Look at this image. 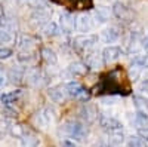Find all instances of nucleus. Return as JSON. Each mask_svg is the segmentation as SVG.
Here are the masks:
<instances>
[{
  "label": "nucleus",
  "mask_w": 148,
  "mask_h": 147,
  "mask_svg": "<svg viewBox=\"0 0 148 147\" xmlns=\"http://www.w3.org/2000/svg\"><path fill=\"white\" fill-rule=\"evenodd\" d=\"M98 42V36L95 34H86V36H77L73 40V46L77 52L80 54H88L90 49L96 45Z\"/></svg>",
  "instance_id": "nucleus-1"
},
{
  "label": "nucleus",
  "mask_w": 148,
  "mask_h": 147,
  "mask_svg": "<svg viewBox=\"0 0 148 147\" xmlns=\"http://www.w3.org/2000/svg\"><path fill=\"white\" fill-rule=\"evenodd\" d=\"M62 129H64L65 134H68L70 137L76 138V140H83L86 137V134H88L84 125L77 122V120H67L62 126Z\"/></svg>",
  "instance_id": "nucleus-2"
},
{
  "label": "nucleus",
  "mask_w": 148,
  "mask_h": 147,
  "mask_svg": "<svg viewBox=\"0 0 148 147\" xmlns=\"http://www.w3.org/2000/svg\"><path fill=\"white\" fill-rule=\"evenodd\" d=\"M67 86V91H68V95L70 97H74L77 98V100H82V101H88L90 98V94L88 89H84L80 83L77 82H70L65 85Z\"/></svg>",
  "instance_id": "nucleus-3"
},
{
  "label": "nucleus",
  "mask_w": 148,
  "mask_h": 147,
  "mask_svg": "<svg viewBox=\"0 0 148 147\" xmlns=\"http://www.w3.org/2000/svg\"><path fill=\"white\" fill-rule=\"evenodd\" d=\"M99 125L104 131H107L108 134L111 132H117V131H121L123 129V125L121 122L114 119V117H110V116H101L99 117Z\"/></svg>",
  "instance_id": "nucleus-4"
},
{
  "label": "nucleus",
  "mask_w": 148,
  "mask_h": 147,
  "mask_svg": "<svg viewBox=\"0 0 148 147\" xmlns=\"http://www.w3.org/2000/svg\"><path fill=\"white\" fill-rule=\"evenodd\" d=\"M123 55V49L120 46H107L102 51V61L105 64H111Z\"/></svg>",
  "instance_id": "nucleus-5"
},
{
  "label": "nucleus",
  "mask_w": 148,
  "mask_h": 147,
  "mask_svg": "<svg viewBox=\"0 0 148 147\" xmlns=\"http://www.w3.org/2000/svg\"><path fill=\"white\" fill-rule=\"evenodd\" d=\"M47 94L55 103H64L67 100V97H70L65 85H56V86H52Z\"/></svg>",
  "instance_id": "nucleus-6"
},
{
  "label": "nucleus",
  "mask_w": 148,
  "mask_h": 147,
  "mask_svg": "<svg viewBox=\"0 0 148 147\" xmlns=\"http://www.w3.org/2000/svg\"><path fill=\"white\" fill-rule=\"evenodd\" d=\"M113 14H114V17H116L117 19H120V21H130V19H132V10H130L126 5H123V3H120V2L114 3V6H113Z\"/></svg>",
  "instance_id": "nucleus-7"
},
{
  "label": "nucleus",
  "mask_w": 148,
  "mask_h": 147,
  "mask_svg": "<svg viewBox=\"0 0 148 147\" xmlns=\"http://www.w3.org/2000/svg\"><path fill=\"white\" fill-rule=\"evenodd\" d=\"M93 27V22H92V18L89 15H80L77 19H76V28L82 33H86L92 30Z\"/></svg>",
  "instance_id": "nucleus-8"
},
{
  "label": "nucleus",
  "mask_w": 148,
  "mask_h": 147,
  "mask_svg": "<svg viewBox=\"0 0 148 147\" xmlns=\"http://www.w3.org/2000/svg\"><path fill=\"white\" fill-rule=\"evenodd\" d=\"M49 19V12L45 9H39L34 12V15L31 17V24L34 27H42L43 24H46Z\"/></svg>",
  "instance_id": "nucleus-9"
},
{
  "label": "nucleus",
  "mask_w": 148,
  "mask_h": 147,
  "mask_svg": "<svg viewBox=\"0 0 148 147\" xmlns=\"http://www.w3.org/2000/svg\"><path fill=\"white\" fill-rule=\"evenodd\" d=\"M119 37H120V31L116 27H110L102 33V40L105 43H114Z\"/></svg>",
  "instance_id": "nucleus-10"
},
{
  "label": "nucleus",
  "mask_w": 148,
  "mask_h": 147,
  "mask_svg": "<svg viewBox=\"0 0 148 147\" xmlns=\"http://www.w3.org/2000/svg\"><path fill=\"white\" fill-rule=\"evenodd\" d=\"M34 43H37V39L30 34H22L18 39V46L22 49H27V51H30V48H33Z\"/></svg>",
  "instance_id": "nucleus-11"
},
{
  "label": "nucleus",
  "mask_w": 148,
  "mask_h": 147,
  "mask_svg": "<svg viewBox=\"0 0 148 147\" xmlns=\"http://www.w3.org/2000/svg\"><path fill=\"white\" fill-rule=\"evenodd\" d=\"M21 97V91H12V92H6L0 97V101L3 106H12L18 98Z\"/></svg>",
  "instance_id": "nucleus-12"
},
{
  "label": "nucleus",
  "mask_w": 148,
  "mask_h": 147,
  "mask_svg": "<svg viewBox=\"0 0 148 147\" xmlns=\"http://www.w3.org/2000/svg\"><path fill=\"white\" fill-rule=\"evenodd\" d=\"M133 124H135V126H136V128H145V126H148V113L138 110L136 115H135V117H133Z\"/></svg>",
  "instance_id": "nucleus-13"
},
{
  "label": "nucleus",
  "mask_w": 148,
  "mask_h": 147,
  "mask_svg": "<svg viewBox=\"0 0 148 147\" xmlns=\"http://www.w3.org/2000/svg\"><path fill=\"white\" fill-rule=\"evenodd\" d=\"M21 146L22 147H39V138L31 134H25L21 137Z\"/></svg>",
  "instance_id": "nucleus-14"
},
{
  "label": "nucleus",
  "mask_w": 148,
  "mask_h": 147,
  "mask_svg": "<svg viewBox=\"0 0 148 147\" xmlns=\"http://www.w3.org/2000/svg\"><path fill=\"white\" fill-rule=\"evenodd\" d=\"M61 26H62V30L65 31H71L74 27H76V19H74L71 15L65 14L61 17Z\"/></svg>",
  "instance_id": "nucleus-15"
},
{
  "label": "nucleus",
  "mask_w": 148,
  "mask_h": 147,
  "mask_svg": "<svg viewBox=\"0 0 148 147\" xmlns=\"http://www.w3.org/2000/svg\"><path fill=\"white\" fill-rule=\"evenodd\" d=\"M40 54H42L43 61H46L47 64H56V54L52 51V49H49V48H43Z\"/></svg>",
  "instance_id": "nucleus-16"
},
{
  "label": "nucleus",
  "mask_w": 148,
  "mask_h": 147,
  "mask_svg": "<svg viewBox=\"0 0 148 147\" xmlns=\"http://www.w3.org/2000/svg\"><path fill=\"white\" fill-rule=\"evenodd\" d=\"M9 132H10L14 137L21 138L22 135H25V134H27V129H25V126L21 125V124H14L12 126H9Z\"/></svg>",
  "instance_id": "nucleus-17"
},
{
  "label": "nucleus",
  "mask_w": 148,
  "mask_h": 147,
  "mask_svg": "<svg viewBox=\"0 0 148 147\" xmlns=\"http://www.w3.org/2000/svg\"><path fill=\"white\" fill-rule=\"evenodd\" d=\"M0 27L5 30H14L15 28V19H12L8 15H0Z\"/></svg>",
  "instance_id": "nucleus-18"
},
{
  "label": "nucleus",
  "mask_w": 148,
  "mask_h": 147,
  "mask_svg": "<svg viewBox=\"0 0 148 147\" xmlns=\"http://www.w3.org/2000/svg\"><path fill=\"white\" fill-rule=\"evenodd\" d=\"M127 147H148V146H147V141L141 138L139 135H132L127 140Z\"/></svg>",
  "instance_id": "nucleus-19"
},
{
  "label": "nucleus",
  "mask_w": 148,
  "mask_h": 147,
  "mask_svg": "<svg viewBox=\"0 0 148 147\" xmlns=\"http://www.w3.org/2000/svg\"><path fill=\"white\" fill-rule=\"evenodd\" d=\"M133 101H135V106H136L138 110L148 113V100L147 98H144V97H133Z\"/></svg>",
  "instance_id": "nucleus-20"
},
{
  "label": "nucleus",
  "mask_w": 148,
  "mask_h": 147,
  "mask_svg": "<svg viewBox=\"0 0 148 147\" xmlns=\"http://www.w3.org/2000/svg\"><path fill=\"white\" fill-rule=\"evenodd\" d=\"M132 67H139V68H148V55H139L133 59Z\"/></svg>",
  "instance_id": "nucleus-21"
},
{
  "label": "nucleus",
  "mask_w": 148,
  "mask_h": 147,
  "mask_svg": "<svg viewBox=\"0 0 148 147\" xmlns=\"http://www.w3.org/2000/svg\"><path fill=\"white\" fill-rule=\"evenodd\" d=\"M70 73L71 75H74V76H80V75H84L86 73V70H88V66H83V64H73V66H70Z\"/></svg>",
  "instance_id": "nucleus-22"
},
{
  "label": "nucleus",
  "mask_w": 148,
  "mask_h": 147,
  "mask_svg": "<svg viewBox=\"0 0 148 147\" xmlns=\"http://www.w3.org/2000/svg\"><path fill=\"white\" fill-rule=\"evenodd\" d=\"M43 31H45L46 36H51V37H53V36H56V34L59 33V28H58V26H56L55 22H47L46 27L43 28Z\"/></svg>",
  "instance_id": "nucleus-23"
},
{
  "label": "nucleus",
  "mask_w": 148,
  "mask_h": 147,
  "mask_svg": "<svg viewBox=\"0 0 148 147\" xmlns=\"http://www.w3.org/2000/svg\"><path fill=\"white\" fill-rule=\"evenodd\" d=\"M22 76H24V70L21 68V70H18V68H10L9 70V79H10V82H19L21 79H22Z\"/></svg>",
  "instance_id": "nucleus-24"
},
{
  "label": "nucleus",
  "mask_w": 148,
  "mask_h": 147,
  "mask_svg": "<svg viewBox=\"0 0 148 147\" xmlns=\"http://www.w3.org/2000/svg\"><path fill=\"white\" fill-rule=\"evenodd\" d=\"M8 132H9V124L6 120L0 119V140H3L8 135Z\"/></svg>",
  "instance_id": "nucleus-25"
},
{
  "label": "nucleus",
  "mask_w": 148,
  "mask_h": 147,
  "mask_svg": "<svg viewBox=\"0 0 148 147\" xmlns=\"http://www.w3.org/2000/svg\"><path fill=\"white\" fill-rule=\"evenodd\" d=\"M14 55V51L10 48H5V46H0V59H8Z\"/></svg>",
  "instance_id": "nucleus-26"
},
{
  "label": "nucleus",
  "mask_w": 148,
  "mask_h": 147,
  "mask_svg": "<svg viewBox=\"0 0 148 147\" xmlns=\"http://www.w3.org/2000/svg\"><path fill=\"white\" fill-rule=\"evenodd\" d=\"M10 40H12V36L9 34V31L0 27V43H8Z\"/></svg>",
  "instance_id": "nucleus-27"
},
{
  "label": "nucleus",
  "mask_w": 148,
  "mask_h": 147,
  "mask_svg": "<svg viewBox=\"0 0 148 147\" xmlns=\"http://www.w3.org/2000/svg\"><path fill=\"white\" fill-rule=\"evenodd\" d=\"M138 135L141 138H144L145 141H148V128H138Z\"/></svg>",
  "instance_id": "nucleus-28"
},
{
  "label": "nucleus",
  "mask_w": 148,
  "mask_h": 147,
  "mask_svg": "<svg viewBox=\"0 0 148 147\" xmlns=\"http://www.w3.org/2000/svg\"><path fill=\"white\" fill-rule=\"evenodd\" d=\"M139 89H141L142 92L148 94V79H147V80H144V82H141V85H139Z\"/></svg>",
  "instance_id": "nucleus-29"
},
{
  "label": "nucleus",
  "mask_w": 148,
  "mask_h": 147,
  "mask_svg": "<svg viewBox=\"0 0 148 147\" xmlns=\"http://www.w3.org/2000/svg\"><path fill=\"white\" fill-rule=\"evenodd\" d=\"M61 147H77V146L74 144L73 141H68V140H65V141H62V144H61Z\"/></svg>",
  "instance_id": "nucleus-30"
},
{
  "label": "nucleus",
  "mask_w": 148,
  "mask_h": 147,
  "mask_svg": "<svg viewBox=\"0 0 148 147\" xmlns=\"http://www.w3.org/2000/svg\"><path fill=\"white\" fill-rule=\"evenodd\" d=\"M142 46H144V49L148 52V33H147V36L144 37V40H142Z\"/></svg>",
  "instance_id": "nucleus-31"
},
{
  "label": "nucleus",
  "mask_w": 148,
  "mask_h": 147,
  "mask_svg": "<svg viewBox=\"0 0 148 147\" xmlns=\"http://www.w3.org/2000/svg\"><path fill=\"white\" fill-rule=\"evenodd\" d=\"M93 147H111V146H108V144H96Z\"/></svg>",
  "instance_id": "nucleus-32"
},
{
  "label": "nucleus",
  "mask_w": 148,
  "mask_h": 147,
  "mask_svg": "<svg viewBox=\"0 0 148 147\" xmlns=\"http://www.w3.org/2000/svg\"><path fill=\"white\" fill-rule=\"evenodd\" d=\"M5 83V77L2 76V75H0V86H2V85Z\"/></svg>",
  "instance_id": "nucleus-33"
},
{
  "label": "nucleus",
  "mask_w": 148,
  "mask_h": 147,
  "mask_svg": "<svg viewBox=\"0 0 148 147\" xmlns=\"http://www.w3.org/2000/svg\"><path fill=\"white\" fill-rule=\"evenodd\" d=\"M0 71H2V64H0Z\"/></svg>",
  "instance_id": "nucleus-34"
}]
</instances>
